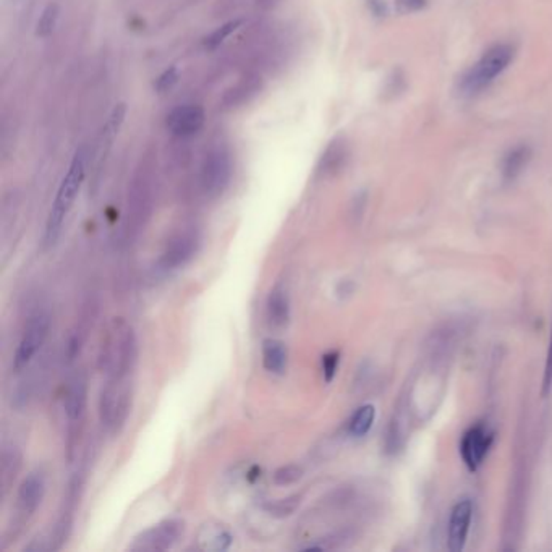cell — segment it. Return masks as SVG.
Wrapping results in <instances>:
<instances>
[{
  "mask_svg": "<svg viewBox=\"0 0 552 552\" xmlns=\"http://www.w3.org/2000/svg\"><path fill=\"white\" fill-rule=\"evenodd\" d=\"M138 356L136 336L123 318L109 324L99 352V366L107 377H127L133 373Z\"/></svg>",
  "mask_w": 552,
  "mask_h": 552,
  "instance_id": "1",
  "label": "cell"
},
{
  "mask_svg": "<svg viewBox=\"0 0 552 552\" xmlns=\"http://www.w3.org/2000/svg\"><path fill=\"white\" fill-rule=\"evenodd\" d=\"M86 150H76L74 159L68 166L66 177L62 178V183L57 190L54 205L51 207V213L47 217L46 230H44V244L52 246L57 238L62 234V227L66 222V215L75 203L76 197L80 193V188L83 185L86 174Z\"/></svg>",
  "mask_w": 552,
  "mask_h": 552,
  "instance_id": "2",
  "label": "cell"
},
{
  "mask_svg": "<svg viewBox=\"0 0 552 552\" xmlns=\"http://www.w3.org/2000/svg\"><path fill=\"white\" fill-rule=\"evenodd\" d=\"M515 47L507 43H499L489 47L483 56L470 66L465 75L460 80L462 93L475 96L486 89L496 82L497 76L502 75L507 66L512 64Z\"/></svg>",
  "mask_w": 552,
  "mask_h": 552,
  "instance_id": "3",
  "label": "cell"
},
{
  "mask_svg": "<svg viewBox=\"0 0 552 552\" xmlns=\"http://www.w3.org/2000/svg\"><path fill=\"white\" fill-rule=\"evenodd\" d=\"M154 207V174L148 160L141 162L131 180L127 203V234L136 237L148 224Z\"/></svg>",
  "mask_w": 552,
  "mask_h": 552,
  "instance_id": "4",
  "label": "cell"
},
{
  "mask_svg": "<svg viewBox=\"0 0 552 552\" xmlns=\"http://www.w3.org/2000/svg\"><path fill=\"white\" fill-rule=\"evenodd\" d=\"M133 400V384L127 377H107L99 400V418L109 434H119L128 420Z\"/></svg>",
  "mask_w": 552,
  "mask_h": 552,
  "instance_id": "5",
  "label": "cell"
},
{
  "mask_svg": "<svg viewBox=\"0 0 552 552\" xmlns=\"http://www.w3.org/2000/svg\"><path fill=\"white\" fill-rule=\"evenodd\" d=\"M232 174L234 166L229 150L222 144L213 146L207 151L199 172V183L203 193L209 198L221 197L230 185Z\"/></svg>",
  "mask_w": 552,
  "mask_h": 552,
  "instance_id": "6",
  "label": "cell"
},
{
  "mask_svg": "<svg viewBox=\"0 0 552 552\" xmlns=\"http://www.w3.org/2000/svg\"><path fill=\"white\" fill-rule=\"evenodd\" d=\"M201 246V235L195 227H183L172 235L160 254L159 269L162 272L175 271L191 261Z\"/></svg>",
  "mask_w": 552,
  "mask_h": 552,
  "instance_id": "7",
  "label": "cell"
},
{
  "mask_svg": "<svg viewBox=\"0 0 552 552\" xmlns=\"http://www.w3.org/2000/svg\"><path fill=\"white\" fill-rule=\"evenodd\" d=\"M49 329H51V319H49L47 313L38 311L36 315H33L28 319L25 330H23V336L19 338L15 356H13V369L15 371H21L29 365V362L38 354L41 346H44Z\"/></svg>",
  "mask_w": 552,
  "mask_h": 552,
  "instance_id": "8",
  "label": "cell"
},
{
  "mask_svg": "<svg viewBox=\"0 0 552 552\" xmlns=\"http://www.w3.org/2000/svg\"><path fill=\"white\" fill-rule=\"evenodd\" d=\"M185 533V524L182 520H164L143 532L130 544V551L158 552L172 549Z\"/></svg>",
  "mask_w": 552,
  "mask_h": 552,
  "instance_id": "9",
  "label": "cell"
},
{
  "mask_svg": "<svg viewBox=\"0 0 552 552\" xmlns=\"http://www.w3.org/2000/svg\"><path fill=\"white\" fill-rule=\"evenodd\" d=\"M493 440H494L493 431L483 423L471 426L463 434L460 442V454L470 471H477L478 468L483 465Z\"/></svg>",
  "mask_w": 552,
  "mask_h": 552,
  "instance_id": "10",
  "label": "cell"
},
{
  "mask_svg": "<svg viewBox=\"0 0 552 552\" xmlns=\"http://www.w3.org/2000/svg\"><path fill=\"white\" fill-rule=\"evenodd\" d=\"M206 113L198 104H183L170 111L166 119L167 130L177 138H191L205 127Z\"/></svg>",
  "mask_w": 552,
  "mask_h": 552,
  "instance_id": "11",
  "label": "cell"
},
{
  "mask_svg": "<svg viewBox=\"0 0 552 552\" xmlns=\"http://www.w3.org/2000/svg\"><path fill=\"white\" fill-rule=\"evenodd\" d=\"M46 494V477L41 471H31L23 479L17 496V515L19 524L28 522L41 506Z\"/></svg>",
  "mask_w": 552,
  "mask_h": 552,
  "instance_id": "12",
  "label": "cell"
},
{
  "mask_svg": "<svg viewBox=\"0 0 552 552\" xmlns=\"http://www.w3.org/2000/svg\"><path fill=\"white\" fill-rule=\"evenodd\" d=\"M471 518H473V504L470 499H462L450 512L449 534H447L450 551H463L467 544Z\"/></svg>",
  "mask_w": 552,
  "mask_h": 552,
  "instance_id": "13",
  "label": "cell"
},
{
  "mask_svg": "<svg viewBox=\"0 0 552 552\" xmlns=\"http://www.w3.org/2000/svg\"><path fill=\"white\" fill-rule=\"evenodd\" d=\"M266 318L272 328L276 329L285 328L291 321V299L289 292L282 284H277L268 297Z\"/></svg>",
  "mask_w": 552,
  "mask_h": 552,
  "instance_id": "14",
  "label": "cell"
},
{
  "mask_svg": "<svg viewBox=\"0 0 552 552\" xmlns=\"http://www.w3.org/2000/svg\"><path fill=\"white\" fill-rule=\"evenodd\" d=\"M88 400V381L85 373H76L66 384V413L70 422H78L85 413Z\"/></svg>",
  "mask_w": 552,
  "mask_h": 552,
  "instance_id": "15",
  "label": "cell"
},
{
  "mask_svg": "<svg viewBox=\"0 0 552 552\" xmlns=\"http://www.w3.org/2000/svg\"><path fill=\"white\" fill-rule=\"evenodd\" d=\"M234 541V536L221 524L203 525L198 532V546L203 551H227Z\"/></svg>",
  "mask_w": 552,
  "mask_h": 552,
  "instance_id": "16",
  "label": "cell"
},
{
  "mask_svg": "<svg viewBox=\"0 0 552 552\" xmlns=\"http://www.w3.org/2000/svg\"><path fill=\"white\" fill-rule=\"evenodd\" d=\"M346 159H348V146H346V141L342 138L330 141L326 151L323 152L321 159H319V175L328 177V175L338 174V170L346 166Z\"/></svg>",
  "mask_w": 552,
  "mask_h": 552,
  "instance_id": "17",
  "label": "cell"
},
{
  "mask_svg": "<svg viewBox=\"0 0 552 552\" xmlns=\"http://www.w3.org/2000/svg\"><path fill=\"white\" fill-rule=\"evenodd\" d=\"M262 366L272 375H284L287 368V346L277 338L262 342Z\"/></svg>",
  "mask_w": 552,
  "mask_h": 552,
  "instance_id": "18",
  "label": "cell"
},
{
  "mask_svg": "<svg viewBox=\"0 0 552 552\" xmlns=\"http://www.w3.org/2000/svg\"><path fill=\"white\" fill-rule=\"evenodd\" d=\"M532 159V150L528 144H518L512 150L507 151L502 159V178L504 182H514L524 172L526 164Z\"/></svg>",
  "mask_w": 552,
  "mask_h": 552,
  "instance_id": "19",
  "label": "cell"
},
{
  "mask_svg": "<svg viewBox=\"0 0 552 552\" xmlns=\"http://www.w3.org/2000/svg\"><path fill=\"white\" fill-rule=\"evenodd\" d=\"M261 88V78L258 76H248L244 78L240 83H237L234 88H230L227 93H225L222 104L224 107H238L242 104L248 103L254 94L260 91Z\"/></svg>",
  "mask_w": 552,
  "mask_h": 552,
  "instance_id": "20",
  "label": "cell"
},
{
  "mask_svg": "<svg viewBox=\"0 0 552 552\" xmlns=\"http://www.w3.org/2000/svg\"><path fill=\"white\" fill-rule=\"evenodd\" d=\"M376 420V408L375 405L371 403H366L362 405L354 416L350 418L348 422V432L354 436V438H363L366 436L369 430L373 428Z\"/></svg>",
  "mask_w": 552,
  "mask_h": 552,
  "instance_id": "21",
  "label": "cell"
},
{
  "mask_svg": "<svg viewBox=\"0 0 552 552\" xmlns=\"http://www.w3.org/2000/svg\"><path fill=\"white\" fill-rule=\"evenodd\" d=\"M299 504H301V496L293 494V496L268 502L264 506V510H266V514L271 515L274 518H285V517H291L299 509Z\"/></svg>",
  "mask_w": 552,
  "mask_h": 552,
  "instance_id": "22",
  "label": "cell"
},
{
  "mask_svg": "<svg viewBox=\"0 0 552 552\" xmlns=\"http://www.w3.org/2000/svg\"><path fill=\"white\" fill-rule=\"evenodd\" d=\"M60 17V7L57 4H49L46 9L43 10L41 17L36 25V35L39 38H47L49 35H52V31L56 29Z\"/></svg>",
  "mask_w": 552,
  "mask_h": 552,
  "instance_id": "23",
  "label": "cell"
},
{
  "mask_svg": "<svg viewBox=\"0 0 552 552\" xmlns=\"http://www.w3.org/2000/svg\"><path fill=\"white\" fill-rule=\"evenodd\" d=\"M238 27H240V19L227 21L222 27L215 28L214 31L205 39V47H206L207 51H214V49L221 46L225 39L229 38Z\"/></svg>",
  "mask_w": 552,
  "mask_h": 552,
  "instance_id": "24",
  "label": "cell"
},
{
  "mask_svg": "<svg viewBox=\"0 0 552 552\" xmlns=\"http://www.w3.org/2000/svg\"><path fill=\"white\" fill-rule=\"evenodd\" d=\"M303 478V470L299 465H284L272 475V481L277 486H291Z\"/></svg>",
  "mask_w": 552,
  "mask_h": 552,
  "instance_id": "25",
  "label": "cell"
},
{
  "mask_svg": "<svg viewBox=\"0 0 552 552\" xmlns=\"http://www.w3.org/2000/svg\"><path fill=\"white\" fill-rule=\"evenodd\" d=\"M4 462H2V485L4 489H9V485L15 479L19 468V455L12 450V452H4Z\"/></svg>",
  "mask_w": 552,
  "mask_h": 552,
  "instance_id": "26",
  "label": "cell"
},
{
  "mask_svg": "<svg viewBox=\"0 0 552 552\" xmlns=\"http://www.w3.org/2000/svg\"><path fill=\"white\" fill-rule=\"evenodd\" d=\"M338 363H340V352L330 350L323 355L321 366H323V377L326 383H332V379L338 375Z\"/></svg>",
  "mask_w": 552,
  "mask_h": 552,
  "instance_id": "27",
  "label": "cell"
},
{
  "mask_svg": "<svg viewBox=\"0 0 552 552\" xmlns=\"http://www.w3.org/2000/svg\"><path fill=\"white\" fill-rule=\"evenodd\" d=\"M178 82V70L177 66H170L166 72H162L156 83H154V89L159 94L167 93L174 86L177 85Z\"/></svg>",
  "mask_w": 552,
  "mask_h": 552,
  "instance_id": "28",
  "label": "cell"
},
{
  "mask_svg": "<svg viewBox=\"0 0 552 552\" xmlns=\"http://www.w3.org/2000/svg\"><path fill=\"white\" fill-rule=\"evenodd\" d=\"M393 5L397 13L410 15L426 9L430 5V0H393Z\"/></svg>",
  "mask_w": 552,
  "mask_h": 552,
  "instance_id": "29",
  "label": "cell"
},
{
  "mask_svg": "<svg viewBox=\"0 0 552 552\" xmlns=\"http://www.w3.org/2000/svg\"><path fill=\"white\" fill-rule=\"evenodd\" d=\"M552 387V330L549 338V346H548V355H546V365H544L543 377V397H548L551 393Z\"/></svg>",
  "mask_w": 552,
  "mask_h": 552,
  "instance_id": "30",
  "label": "cell"
},
{
  "mask_svg": "<svg viewBox=\"0 0 552 552\" xmlns=\"http://www.w3.org/2000/svg\"><path fill=\"white\" fill-rule=\"evenodd\" d=\"M366 4L375 17H385L387 15V5L384 0H366Z\"/></svg>",
  "mask_w": 552,
  "mask_h": 552,
  "instance_id": "31",
  "label": "cell"
},
{
  "mask_svg": "<svg viewBox=\"0 0 552 552\" xmlns=\"http://www.w3.org/2000/svg\"><path fill=\"white\" fill-rule=\"evenodd\" d=\"M281 0H256V4H258V7H261V9L268 10L272 9L274 5H277Z\"/></svg>",
  "mask_w": 552,
  "mask_h": 552,
  "instance_id": "32",
  "label": "cell"
}]
</instances>
